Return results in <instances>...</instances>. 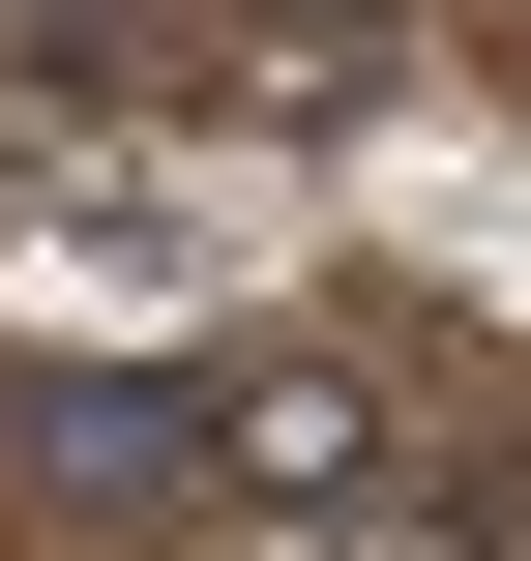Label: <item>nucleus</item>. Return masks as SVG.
<instances>
[{"mask_svg": "<svg viewBox=\"0 0 531 561\" xmlns=\"http://www.w3.org/2000/svg\"><path fill=\"white\" fill-rule=\"evenodd\" d=\"M0 444H30L59 503H177V473H207V385H148V355H0Z\"/></svg>", "mask_w": 531, "mask_h": 561, "instance_id": "1", "label": "nucleus"}, {"mask_svg": "<svg viewBox=\"0 0 531 561\" xmlns=\"http://www.w3.org/2000/svg\"><path fill=\"white\" fill-rule=\"evenodd\" d=\"M207 473H236V503H384V385H355V355H236V385H207Z\"/></svg>", "mask_w": 531, "mask_h": 561, "instance_id": "2", "label": "nucleus"}]
</instances>
